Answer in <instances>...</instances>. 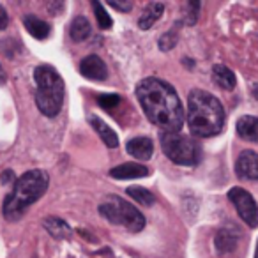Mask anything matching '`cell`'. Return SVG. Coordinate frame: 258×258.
I'll return each mask as SVG.
<instances>
[{
	"mask_svg": "<svg viewBox=\"0 0 258 258\" xmlns=\"http://www.w3.org/2000/svg\"><path fill=\"white\" fill-rule=\"evenodd\" d=\"M97 211L106 221L124 226L129 232H142L145 228V216L133 204H129L127 200L117 195L108 197Z\"/></svg>",
	"mask_w": 258,
	"mask_h": 258,
	"instance_id": "cell-5",
	"label": "cell"
},
{
	"mask_svg": "<svg viewBox=\"0 0 258 258\" xmlns=\"http://www.w3.org/2000/svg\"><path fill=\"white\" fill-rule=\"evenodd\" d=\"M161 149L165 156L180 166H195L202 159V149L189 137L180 133H161Z\"/></svg>",
	"mask_w": 258,
	"mask_h": 258,
	"instance_id": "cell-6",
	"label": "cell"
},
{
	"mask_svg": "<svg viewBox=\"0 0 258 258\" xmlns=\"http://www.w3.org/2000/svg\"><path fill=\"white\" fill-rule=\"evenodd\" d=\"M23 25H25L27 32H29L34 39L43 41L50 36V25H48L44 20L37 18L36 15H27L25 18H23Z\"/></svg>",
	"mask_w": 258,
	"mask_h": 258,
	"instance_id": "cell-17",
	"label": "cell"
},
{
	"mask_svg": "<svg viewBox=\"0 0 258 258\" xmlns=\"http://www.w3.org/2000/svg\"><path fill=\"white\" fill-rule=\"evenodd\" d=\"M50 177L44 170H29L15 182L11 193L6 197L2 212L8 221H18L32 204H36L48 189Z\"/></svg>",
	"mask_w": 258,
	"mask_h": 258,
	"instance_id": "cell-3",
	"label": "cell"
},
{
	"mask_svg": "<svg viewBox=\"0 0 258 258\" xmlns=\"http://www.w3.org/2000/svg\"><path fill=\"white\" fill-rule=\"evenodd\" d=\"M9 25V16H8V11H6L2 6H0V30H6Z\"/></svg>",
	"mask_w": 258,
	"mask_h": 258,
	"instance_id": "cell-26",
	"label": "cell"
},
{
	"mask_svg": "<svg viewBox=\"0 0 258 258\" xmlns=\"http://www.w3.org/2000/svg\"><path fill=\"white\" fill-rule=\"evenodd\" d=\"M89 122L90 125L94 127V131H96L97 135H99L101 142H103L106 147L110 149H115L118 147V137L117 133H115L113 129L110 127V125L106 124V122L103 120V118L96 117V115H92V117H89Z\"/></svg>",
	"mask_w": 258,
	"mask_h": 258,
	"instance_id": "cell-14",
	"label": "cell"
},
{
	"mask_svg": "<svg viewBox=\"0 0 258 258\" xmlns=\"http://www.w3.org/2000/svg\"><path fill=\"white\" fill-rule=\"evenodd\" d=\"M237 135L242 140L258 144V117L253 115H242L235 124Z\"/></svg>",
	"mask_w": 258,
	"mask_h": 258,
	"instance_id": "cell-13",
	"label": "cell"
},
{
	"mask_svg": "<svg viewBox=\"0 0 258 258\" xmlns=\"http://www.w3.org/2000/svg\"><path fill=\"white\" fill-rule=\"evenodd\" d=\"M235 173L242 180H258V154L253 151H242L237 158Z\"/></svg>",
	"mask_w": 258,
	"mask_h": 258,
	"instance_id": "cell-8",
	"label": "cell"
},
{
	"mask_svg": "<svg viewBox=\"0 0 258 258\" xmlns=\"http://www.w3.org/2000/svg\"><path fill=\"white\" fill-rule=\"evenodd\" d=\"M212 80L218 87H221L223 90H233L237 85V78L233 75V71L230 68L223 64H216L212 68Z\"/></svg>",
	"mask_w": 258,
	"mask_h": 258,
	"instance_id": "cell-16",
	"label": "cell"
},
{
	"mask_svg": "<svg viewBox=\"0 0 258 258\" xmlns=\"http://www.w3.org/2000/svg\"><path fill=\"white\" fill-rule=\"evenodd\" d=\"M125 151H127L129 156H133V158L140 159V161H147L154 154V144L147 137H137L127 142Z\"/></svg>",
	"mask_w": 258,
	"mask_h": 258,
	"instance_id": "cell-11",
	"label": "cell"
},
{
	"mask_svg": "<svg viewBox=\"0 0 258 258\" xmlns=\"http://www.w3.org/2000/svg\"><path fill=\"white\" fill-rule=\"evenodd\" d=\"M137 97L147 118L163 133H179L184 124V108L177 90L161 78H144L137 87Z\"/></svg>",
	"mask_w": 258,
	"mask_h": 258,
	"instance_id": "cell-1",
	"label": "cell"
},
{
	"mask_svg": "<svg viewBox=\"0 0 258 258\" xmlns=\"http://www.w3.org/2000/svg\"><path fill=\"white\" fill-rule=\"evenodd\" d=\"M187 8H189V18H187V25H195V22H197V18H198V8H200V4H198V2H189V4H187Z\"/></svg>",
	"mask_w": 258,
	"mask_h": 258,
	"instance_id": "cell-25",
	"label": "cell"
},
{
	"mask_svg": "<svg viewBox=\"0 0 258 258\" xmlns=\"http://www.w3.org/2000/svg\"><path fill=\"white\" fill-rule=\"evenodd\" d=\"M254 258H258V242H256V251H254Z\"/></svg>",
	"mask_w": 258,
	"mask_h": 258,
	"instance_id": "cell-29",
	"label": "cell"
},
{
	"mask_svg": "<svg viewBox=\"0 0 258 258\" xmlns=\"http://www.w3.org/2000/svg\"><path fill=\"white\" fill-rule=\"evenodd\" d=\"M92 9H94V15H96V20H97V27H99V29H103V30L111 29V25H113V20H111V16L108 15L106 11H104L103 4H101V2H97V0H94Z\"/></svg>",
	"mask_w": 258,
	"mask_h": 258,
	"instance_id": "cell-21",
	"label": "cell"
},
{
	"mask_svg": "<svg viewBox=\"0 0 258 258\" xmlns=\"http://www.w3.org/2000/svg\"><path fill=\"white\" fill-rule=\"evenodd\" d=\"M147 175H149V168L140 165V163H124V165H118L110 170V177L118 180L142 179V177H147Z\"/></svg>",
	"mask_w": 258,
	"mask_h": 258,
	"instance_id": "cell-12",
	"label": "cell"
},
{
	"mask_svg": "<svg viewBox=\"0 0 258 258\" xmlns=\"http://www.w3.org/2000/svg\"><path fill=\"white\" fill-rule=\"evenodd\" d=\"M108 6L111 9H117V11H122V13H127L133 9V4L131 2H125V0H108Z\"/></svg>",
	"mask_w": 258,
	"mask_h": 258,
	"instance_id": "cell-24",
	"label": "cell"
},
{
	"mask_svg": "<svg viewBox=\"0 0 258 258\" xmlns=\"http://www.w3.org/2000/svg\"><path fill=\"white\" fill-rule=\"evenodd\" d=\"M92 32V27H90V22L85 18V16H76L75 20L69 25V34H71V39L75 43H82Z\"/></svg>",
	"mask_w": 258,
	"mask_h": 258,
	"instance_id": "cell-19",
	"label": "cell"
},
{
	"mask_svg": "<svg viewBox=\"0 0 258 258\" xmlns=\"http://www.w3.org/2000/svg\"><path fill=\"white\" fill-rule=\"evenodd\" d=\"M177 43H179V29H177V27H173V29L168 30V32H165L158 41L159 50H161V51L173 50V48L177 46Z\"/></svg>",
	"mask_w": 258,
	"mask_h": 258,
	"instance_id": "cell-22",
	"label": "cell"
},
{
	"mask_svg": "<svg viewBox=\"0 0 258 258\" xmlns=\"http://www.w3.org/2000/svg\"><path fill=\"white\" fill-rule=\"evenodd\" d=\"M36 80V106L44 117H57L64 106V80L55 68L48 64L37 66L34 71Z\"/></svg>",
	"mask_w": 258,
	"mask_h": 258,
	"instance_id": "cell-4",
	"label": "cell"
},
{
	"mask_svg": "<svg viewBox=\"0 0 258 258\" xmlns=\"http://www.w3.org/2000/svg\"><path fill=\"white\" fill-rule=\"evenodd\" d=\"M230 202L235 207L237 214L240 216L244 223L249 228H256L258 226V205L254 202V198L251 197V193H247L242 187H232L228 191Z\"/></svg>",
	"mask_w": 258,
	"mask_h": 258,
	"instance_id": "cell-7",
	"label": "cell"
},
{
	"mask_svg": "<svg viewBox=\"0 0 258 258\" xmlns=\"http://www.w3.org/2000/svg\"><path fill=\"white\" fill-rule=\"evenodd\" d=\"M80 73L82 76L94 82H103L108 78V68L104 64L103 58H99L97 55H89L80 62Z\"/></svg>",
	"mask_w": 258,
	"mask_h": 258,
	"instance_id": "cell-9",
	"label": "cell"
},
{
	"mask_svg": "<svg viewBox=\"0 0 258 258\" xmlns=\"http://www.w3.org/2000/svg\"><path fill=\"white\" fill-rule=\"evenodd\" d=\"M43 226L51 237H55V239H58V240L69 239V237H71V233H73L71 226H69L64 219L57 218V216H48V218H44Z\"/></svg>",
	"mask_w": 258,
	"mask_h": 258,
	"instance_id": "cell-15",
	"label": "cell"
},
{
	"mask_svg": "<svg viewBox=\"0 0 258 258\" xmlns=\"http://www.w3.org/2000/svg\"><path fill=\"white\" fill-rule=\"evenodd\" d=\"M251 92H253L254 99L258 101V83H254V85H253V89H251Z\"/></svg>",
	"mask_w": 258,
	"mask_h": 258,
	"instance_id": "cell-28",
	"label": "cell"
},
{
	"mask_svg": "<svg viewBox=\"0 0 258 258\" xmlns=\"http://www.w3.org/2000/svg\"><path fill=\"white\" fill-rule=\"evenodd\" d=\"M187 125L198 138H211L223 131L225 108L216 96L202 89H195L187 97Z\"/></svg>",
	"mask_w": 258,
	"mask_h": 258,
	"instance_id": "cell-2",
	"label": "cell"
},
{
	"mask_svg": "<svg viewBox=\"0 0 258 258\" xmlns=\"http://www.w3.org/2000/svg\"><path fill=\"white\" fill-rule=\"evenodd\" d=\"M6 80H8V76H6L4 68H2V66H0V85H4V83H6Z\"/></svg>",
	"mask_w": 258,
	"mask_h": 258,
	"instance_id": "cell-27",
	"label": "cell"
},
{
	"mask_svg": "<svg viewBox=\"0 0 258 258\" xmlns=\"http://www.w3.org/2000/svg\"><path fill=\"white\" fill-rule=\"evenodd\" d=\"M239 232H237L233 226H223L218 230L214 237V246L218 249V253L228 254L232 251L237 249V244H239Z\"/></svg>",
	"mask_w": 258,
	"mask_h": 258,
	"instance_id": "cell-10",
	"label": "cell"
},
{
	"mask_svg": "<svg viewBox=\"0 0 258 258\" xmlns=\"http://www.w3.org/2000/svg\"><path fill=\"white\" fill-rule=\"evenodd\" d=\"M163 13H165V6H163L161 2H151V4L144 9V13H142L140 20H138V27H140L142 30H149L156 22H159Z\"/></svg>",
	"mask_w": 258,
	"mask_h": 258,
	"instance_id": "cell-18",
	"label": "cell"
},
{
	"mask_svg": "<svg viewBox=\"0 0 258 258\" xmlns=\"http://www.w3.org/2000/svg\"><path fill=\"white\" fill-rule=\"evenodd\" d=\"M118 103H120V96H118V94H101V96L97 97V104H99L101 108H104V110H111V108H115Z\"/></svg>",
	"mask_w": 258,
	"mask_h": 258,
	"instance_id": "cell-23",
	"label": "cell"
},
{
	"mask_svg": "<svg viewBox=\"0 0 258 258\" xmlns=\"http://www.w3.org/2000/svg\"><path fill=\"white\" fill-rule=\"evenodd\" d=\"M125 193H127L129 198H133L135 202H138V204L144 205V207H151V205H154V202H156L154 195H152L149 189H145V187H142V186L127 187V189H125Z\"/></svg>",
	"mask_w": 258,
	"mask_h": 258,
	"instance_id": "cell-20",
	"label": "cell"
}]
</instances>
